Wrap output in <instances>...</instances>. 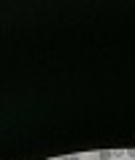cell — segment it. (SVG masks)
Masks as SVG:
<instances>
[]
</instances>
